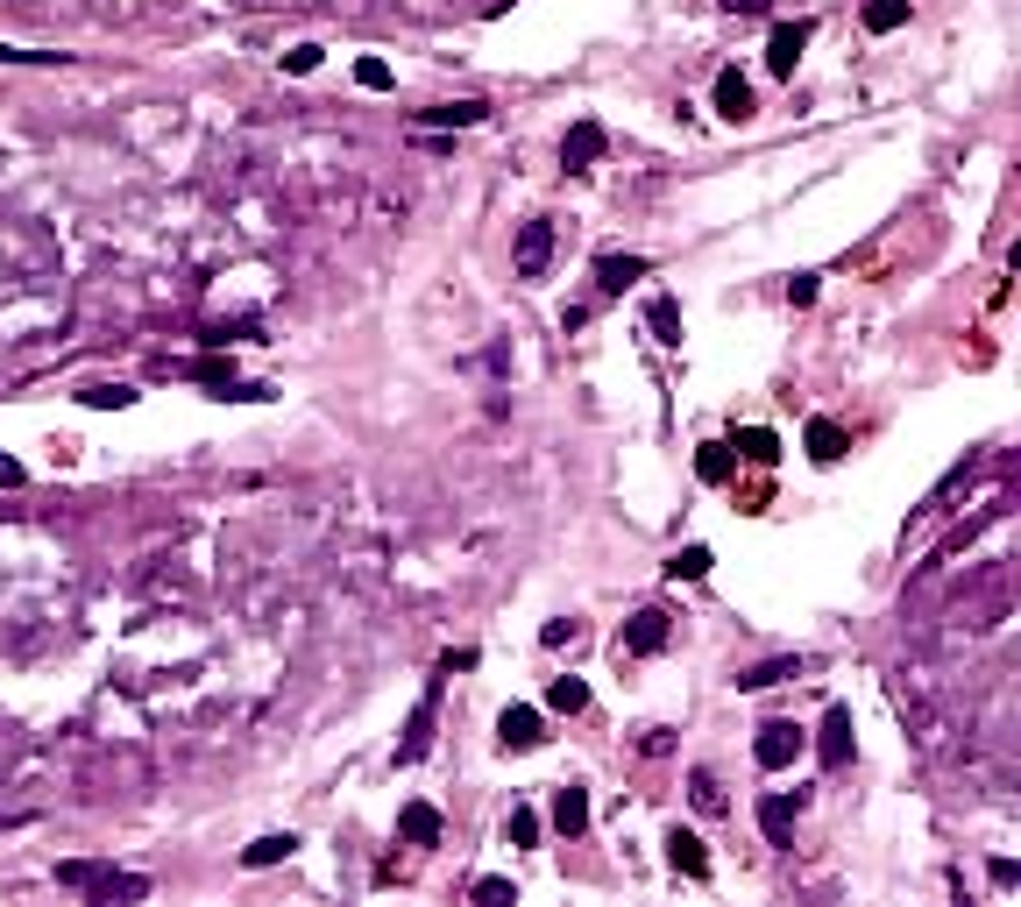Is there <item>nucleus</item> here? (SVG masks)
I'll return each mask as SVG.
<instances>
[{"instance_id": "412c9836", "label": "nucleus", "mask_w": 1021, "mask_h": 907, "mask_svg": "<svg viewBox=\"0 0 1021 907\" xmlns=\"http://www.w3.org/2000/svg\"><path fill=\"white\" fill-rule=\"evenodd\" d=\"M292 851H298V837H292V829H284V837H256V844H248V851H242V865H248V873H269V865H284Z\"/></svg>"}, {"instance_id": "6ab92c4d", "label": "nucleus", "mask_w": 1021, "mask_h": 907, "mask_svg": "<svg viewBox=\"0 0 1021 907\" xmlns=\"http://www.w3.org/2000/svg\"><path fill=\"white\" fill-rule=\"evenodd\" d=\"M397 837H404V844H440V808H433V801H412V808L397 816Z\"/></svg>"}, {"instance_id": "72a5a7b5", "label": "nucleus", "mask_w": 1021, "mask_h": 907, "mask_svg": "<svg viewBox=\"0 0 1021 907\" xmlns=\"http://www.w3.org/2000/svg\"><path fill=\"white\" fill-rule=\"evenodd\" d=\"M639 751H646V759H667V751H674V730H667V723H652L646 738H639Z\"/></svg>"}, {"instance_id": "20e7f679", "label": "nucleus", "mask_w": 1021, "mask_h": 907, "mask_svg": "<svg viewBox=\"0 0 1021 907\" xmlns=\"http://www.w3.org/2000/svg\"><path fill=\"white\" fill-rule=\"evenodd\" d=\"M667 639H674V617H667V610H639V617L618 631V652H639V660H652V652H667Z\"/></svg>"}, {"instance_id": "9d476101", "label": "nucleus", "mask_w": 1021, "mask_h": 907, "mask_svg": "<svg viewBox=\"0 0 1021 907\" xmlns=\"http://www.w3.org/2000/svg\"><path fill=\"white\" fill-rule=\"evenodd\" d=\"M178 376H192V383H214L220 397H263V383H242L227 362H214V355H199V362H178Z\"/></svg>"}, {"instance_id": "4c0bfd02", "label": "nucleus", "mask_w": 1021, "mask_h": 907, "mask_svg": "<svg viewBox=\"0 0 1021 907\" xmlns=\"http://www.w3.org/2000/svg\"><path fill=\"white\" fill-rule=\"evenodd\" d=\"M22 482H29V469H22V461H8V454H0V490H22Z\"/></svg>"}, {"instance_id": "cd10ccee", "label": "nucleus", "mask_w": 1021, "mask_h": 907, "mask_svg": "<svg viewBox=\"0 0 1021 907\" xmlns=\"http://www.w3.org/2000/svg\"><path fill=\"white\" fill-rule=\"evenodd\" d=\"M79 397L92 404V412H121V404H135V391H128V383H86Z\"/></svg>"}, {"instance_id": "7c9ffc66", "label": "nucleus", "mask_w": 1021, "mask_h": 907, "mask_svg": "<svg viewBox=\"0 0 1021 907\" xmlns=\"http://www.w3.org/2000/svg\"><path fill=\"white\" fill-rule=\"evenodd\" d=\"M320 43H292V50H284V71H292V79H305V71H320Z\"/></svg>"}, {"instance_id": "393cba45", "label": "nucleus", "mask_w": 1021, "mask_h": 907, "mask_svg": "<svg viewBox=\"0 0 1021 907\" xmlns=\"http://www.w3.org/2000/svg\"><path fill=\"white\" fill-rule=\"evenodd\" d=\"M709 568H717V553H709V546H681V553L667 561V574H674V582H703Z\"/></svg>"}, {"instance_id": "dca6fc26", "label": "nucleus", "mask_w": 1021, "mask_h": 907, "mask_svg": "<svg viewBox=\"0 0 1021 907\" xmlns=\"http://www.w3.org/2000/svg\"><path fill=\"white\" fill-rule=\"evenodd\" d=\"M475 121H490L483 100H440V107L419 114V128H475Z\"/></svg>"}, {"instance_id": "c9c22d12", "label": "nucleus", "mask_w": 1021, "mask_h": 907, "mask_svg": "<svg viewBox=\"0 0 1021 907\" xmlns=\"http://www.w3.org/2000/svg\"><path fill=\"white\" fill-rule=\"evenodd\" d=\"M575 639V624H568V617H553V624H539V645H568Z\"/></svg>"}, {"instance_id": "58836bf2", "label": "nucleus", "mask_w": 1021, "mask_h": 907, "mask_svg": "<svg viewBox=\"0 0 1021 907\" xmlns=\"http://www.w3.org/2000/svg\"><path fill=\"white\" fill-rule=\"evenodd\" d=\"M724 14H766V0H717Z\"/></svg>"}, {"instance_id": "473e14b6", "label": "nucleus", "mask_w": 1021, "mask_h": 907, "mask_svg": "<svg viewBox=\"0 0 1021 907\" xmlns=\"http://www.w3.org/2000/svg\"><path fill=\"white\" fill-rule=\"evenodd\" d=\"M475 900H490V907L511 900V907H518V886H511V879H475Z\"/></svg>"}, {"instance_id": "4468645a", "label": "nucleus", "mask_w": 1021, "mask_h": 907, "mask_svg": "<svg viewBox=\"0 0 1021 907\" xmlns=\"http://www.w3.org/2000/svg\"><path fill=\"white\" fill-rule=\"evenodd\" d=\"M802 667H808L802 652H781V660H759V667H745V673H738V688H745V694H759V688H781V681H795Z\"/></svg>"}, {"instance_id": "e433bc0d", "label": "nucleus", "mask_w": 1021, "mask_h": 907, "mask_svg": "<svg viewBox=\"0 0 1021 907\" xmlns=\"http://www.w3.org/2000/svg\"><path fill=\"white\" fill-rule=\"evenodd\" d=\"M993 886H1000V894H1008V886H1021V865H1014V858H993Z\"/></svg>"}, {"instance_id": "b1692460", "label": "nucleus", "mask_w": 1021, "mask_h": 907, "mask_svg": "<svg viewBox=\"0 0 1021 907\" xmlns=\"http://www.w3.org/2000/svg\"><path fill=\"white\" fill-rule=\"evenodd\" d=\"M730 469H738L730 440H709V447H696V475H703V482H730Z\"/></svg>"}, {"instance_id": "f704fd0d", "label": "nucleus", "mask_w": 1021, "mask_h": 907, "mask_svg": "<svg viewBox=\"0 0 1021 907\" xmlns=\"http://www.w3.org/2000/svg\"><path fill=\"white\" fill-rule=\"evenodd\" d=\"M0 65H57V50H14V43H0Z\"/></svg>"}, {"instance_id": "1a4fd4ad", "label": "nucleus", "mask_w": 1021, "mask_h": 907, "mask_svg": "<svg viewBox=\"0 0 1021 907\" xmlns=\"http://www.w3.org/2000/svg\"><path fill=\"white\" fill-rule=\"evenodd\" d=\"M433 709H440V681L426 688V702L412 709V723H404V745H397V766H419L433 751Z\"/></svg>"}, {"instance_id": "c85d7f7f", "label": "nucleus", "mask_w": 1021, "mask_h": 907, "mask_svg": "<svg viewBox=\"0 0 1021 907\" xmlns=\"http://www.w3.org/2000/svg\"><path fill=\"white\" fill-rule=\"evenodd\" d=\"M504 837L518 844V851H532V844H539V816H532V808H511V822H504Z\"/></svg>"}, {"instance_id": "a211bd4d", "label": "nucleus", "mask_w": 1021, "mask_h": 907, "mask_svg": "<svg viewBox=\"0 0 1021 907\" xmlns=\"http://www.w3.org/2000/svg\"><path fill=\"white\" fill-rule=\"evenodd\" d=\"M730 454H738V461H759V469H774V461H781V433H774V426H745L738 440H730Z\"/></svg>"}, {"instance_id": "f257e3e1", "label": "nucleus", "mask_w": 1021, "mask_h": 907, "mask_svg": "<svg viewBox=\"0 0 1021 907\" xmlns=\"http://www.w3.org/2000/svg\"><path fill=\"white\" fill-rule=\"evenodd\" d=\"M57 879L79 886V894H92V900H143L149 894L143 873H114V865H57Z\"/></svg>"}, {"instance_id": "c756f323", "label": "nucleus", "mask_w": 1021, "mask_h": 907, "mask_svg": "<svg viewBox=\"0 0 1021 907\" xmlns=\"http://www.w3.org/2000/svg\"><path fill=\"white\" fill-rule=\"evenodd\" d=\"M355 86L362 92H391V65H383V57H362V65H355Z\"/></svg>"}, {"instance_id": "bb28decb", "label": "nucleus", "mask_w": 1021, "mask_h": 907, "mask_svg": "<svg viewBox=\"0 0 1021 907\" xmlns=\"http://www.w3.org/2000/svg\"><path fill=\"white\" fill-rule=\"evenodd\" d=\"M688 801H696L703 816H717V808H724V787H717V773H709V766H696V773H688Z\"/></svg>"}, {"instance_id": "0eeeda50", "label": "nucleus", "mask_w": 1021, "mask_h": 907, "mask_svg": "<svg viewBox=\"0 0 1021 907\" xmlns=\"http://www.w3.org/2000/svg\"><path fill=\"white\" fill-rule=\"evenodd\" d=\"M497 745H504V751H539V745H547V717L526 709V702H511L504 717H497Z\"/></svg>"}, {"instance_id": "9b49d317", "label": "nucleus", "mask_w": 1021, "mask_h": 907, "mask_svg": "<svg viewBox=\"0 0 1021 907\" xmlns=\"http://www.w3.org/2000/svg\"><path fill=\"white\" fill-rule=\"evenodd\" d=\"M802 447H808V461H816V469H831V461H844V454H852V433H844L837 418H808Z\"/></svg>"}, {"instance_id": "4be33fe9", "label": "nucleus", "mask_w": 1021, "mask_h": 907, "mask_svg": "<svg viewBox=\"0 0 1021 907\" xmlns=\"http://www.w3.org/2000/svg\"><path fill=\"white\" fill-rule=\"evenodd\" d=\"M646 326H652L660 347H681V305L674 298H646Z\"/></svg>"}, {"instance_id": "f3484780", "label": "nucleus", "mask_w": 1021, "mask_h": 907, "mask_svg": "<svg viewBox=\"0 0 1021 907\" xmlns=\"http://www.w3.org/2000/svg\"><path fill=\"white\" fill-rule=\"evenodd\" d=\"M553 829H561V837H582L589 829V795L582 787H553Z\"/></svg>"}, {"instance_id": "f8f14e48", "label": "nucleus", "mask_w": 1021, "mask_h": 907, "mask_svg": "<svg viewBox=\"0 0 1021 907\" xmlns=\"http://www.w3.org/2000/svg\"><path fill=\"white\" fill-rule=\"evenodd\" d=\"M667 865H674V873H688V879H709V844L696 837V829L674 822L667 829Z\"/></svg>"}, {"instance_id": "aec40b11", "label": "nucleus", "mask_w": 1021, "mask_h": 907, "mask_svg": "<svg viewBox=\"0 0 1021 907\" xmlns=\"http://www.w3.org/2000/svg\"><path fill=\"white\" fill-rule=\"evenodd\" d=\"M795 808H802V795H766L759 801V829L774 844H787V829H795Z\"/></svg>"}, {"instance_id": "423d86ee", "label": "nucleus", "mask_w": 1021, "mask_h": 907, "mask_svg": "<svg viewBox=\"0 0 1021 907\" xmlns=\"http://www.w3.org/2000/svg\"><path fill=\"white\" fill-rule=\"evenodd\" d=\"M808 36H816V22H781L774 36H766V71H774V79H795V65H802Z\"/></svg>"}, {"instance_id": "ddd939ff", "label": "nucleus", "mask_w": 1021, "mask_h": 907, "mask_svg": "<svg viewBox=\"0 0 1021 907\" xmlns=\"http://www.w3.org/2000/svg\"><path fill=\"white\" fill-rule=\"evenodd\" d=\"M709 100H717V114H724V121H753V86H745V71H717Z\"/></svg>"}, {"instance_id": "2eb2a0df", "label": "nucleus", "mask_w": 1021, "mask_h": 907, "mask_svg": "<svg viewBox=\"0 0 1021 907\" xmlns=\"http://www.w3.org/2000/svg\"><path fill=\"white\" fill-rule=\"evenodd\" d=\"M646 256H603V263H596V292H603V298H618L625 292V284H639L646 277Z\"/></svg>"}, {"instance_id": "7ed1b4c3", "label": "nucleus", "mask_w": 1021, "mask_h": 907, "mask_svg": "<svg viewBox=\"0 0 1021 907\" xmlns=\"http://www.w3.org/2000/svg\"><path fill=\"white\" fill-rule=\"evenodd\" d=\"M603 142H610L603 121H575L568 142H561V170H568V178H589V170L603 164Z\"/></svg>"}, {"instance_id": "5701e85b", "label": "nucleus", "mask_w": 1021, "mask_h": 907, "mask_svg": "<svg viewBox=\"0 0 1021 907\" xmlns=\"http://www.w3.org/2000/svg\"><path fill=\"white\" fill-rule=\"evenodd\" d=\"M547 709H553V717H582V709H589V681H575V673H561V681L547 688Z\"/></svg>"}, {"instance_id": "2f4dec72", "label": "nucleus", "mask_w": 1021, "mask_h": 907, "mask_svg": "<svg viewBox=\"0 0 1021 907\" xmlns=\"http://www.w3.org/2000/svg\"><path fill=\"white\" fill-rule=\"evenodd\" d=\"M816 292H823V277H816V269H802V277H787V305H816Z\"/></svg>"}, {"instance_id": "6e6552de", "label": "nucleus", "mask_w": 1021, "mask_h": 907, "mask_svg": "<svg viewBox=\"0 0 1021 907\" xmlns=\"http://www.w3.org/2000/svg\"><path fill=\"white\" fill-rule=\"evenodd\" d=\"M511 263H518V277H547V263H553V220H526V227H518Z\"/></svg>"}, {"instance_id": "39448f33", "label": "nucleus", "mask_w": 1021, "mask_h": 907, "mask_svg": "<svg viewBox=\"0 0 1021 907\" xmlns=\"http://www.w3.org/2000/svg\"><path fill=\"white\" fill-rule=\"evenodd\" d=\"M852 738H858V730H852V709L831 702V709H823V730H816V759L831 766V773H837V766H852Z\"/></svg>"}, {"instance_id": "f03ea898", "label": "nucleus", "mask_w": 1021, "mask_h": 907, "mask_svg": "<svg viewBox=\"0 0 1021 907\" xmlns=\"http://www.w3.org/2000/svg\"><path fill=\"white\" fill-rule=\"evenodd\" d=\"M802 730L795 723H759V745H753V759H759V773H787V766L802 759Z\"/></svg>"}, {"instance_id": "a878e982", "label": "nucleus", "mask_w": 1021, "mask_h": 907, "mask_svg": "<svg viewBox=\"0 0 1021 907\" xmlns=\"http://www.w3.org/2000/svg\"><path fill=\"white\" fill-rule=\"evenodd\" d=\"M901 22H909V0H865V29L873 36H894Z\"/></svg>"}]
</instances>
